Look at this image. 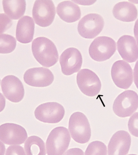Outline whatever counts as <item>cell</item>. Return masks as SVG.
Here are the masks:
<instances>
[{"label":"cell","instance_id":"6da1fadb","mask_svg":"<svg viewBox=\"0 0 138 155\" xmlns=\"http://www.w3.org/2000/svg\"><path fill=\"white\" fill-rule=\"evenodd\" d=\"M31 50L35 59L42 66L50 68L58 62L59 54L57 47L47 38H35L31 44Z\"/></svg>","mask_w":138,"mask_h":155},{"label":"cell","instance_id":"7a4b0ae2","mask_svg":"<svg viewBox=\"0 0 138 155\" xmlns=\"http://www.w3.org/2000/svg\"><path fill=\"white\" fill-rule=\"evenodd\" d=\"M68 128L71 137L80 144L88 143L91 136V130L87 116L83 113L77 111L70 116Z\"/></svg>","mask_w":138,"mask_h":155},{"label":"cell","instance_id":"3957f363","mask_svg":"<svg viewBox=\"0 0 138 155\" xmlns=\"http://www.w3.org/2000/svg\"><path fill=\"white\" fill-rule=\"evenodd\" d=\"M71 141L68 130L65 127H56L49 133L46 140L48 155H62L67 150Z\"/></svg>","mask_w":138,"mask_h":155},{"label":"cell","instance_id":"277c9868","mask_svg":"<svg viewBox=\"0 0 138 155\" xmlns=\"http://www.w3.org/2000/svg\"><path fill=\"white\" fill-rule=\"evenodd\" d=\"M114 40L106 36H99L95 38L90 45L89 54L93 60L104 61L110 59L116 51Z\"/></svg>","mask_w":138,"mask_h":155},{"label":"cell","instance_id":"5b68a950","mask_svg":"<svg viewBox=\"0 0 138 155\" xmlns=\"http://www.w3.org/2000/svg\"><path fill=\"white\" fill-rule=\"evenodd\" d=\"M138 108V95L132 90L124 91L117 96L114 101L113 110L120 117H129Z\"/></svg>","mask_w":138,"mask_h":155},{"label":"cell","instance_id":"8992f818","mask_svg":"<svg viewBox=\"0 0 138 155\" xmlns=\"http://www.w3.org/2000/svg\"><path fill=\"white\" fill-rule=\"evenodd\" d=\"M65 114L64 106L55 102H49L38 105L34 111L36 119L44 123L56 124L60 122Z\"/></svg>","mask_w":138,"mask_h":155},{"label":"cell","instance_id":"52a82bcc","mask_svg":"<svg viewBox=\"0 0 138 155\" xmlns=\"http://www.w3.org/2000/svg\"><path fill=\"white\" fill-rule=\"evenodd\" d=\"M104 18L97 13H89L80 20L77 25L79 35L84 38L93 39L97 36L104 28Z\"/></svg>","mask_w":138,"mask_h":155},{"label":"cell","instance_id":"ba28073f","mask_svg":"<svg viewBox=\"0 0 138 155\" xmlns=\"http://www.w3.org/2000/svg\"><path fill=\"white\" fill-rule=\"evenodd\" d=\"M76 81L80 90L87 96H95L101 90L100 79L94 71L89 69H83L79 71Z\"/></svg>","mask_w":138,"mask_h":155},{"label":"cell","instance_id":"9c48e42d","mask_svg":"<svg viewBox=\"0 0 138 155\" xmlns=\"http://www.w3.org/2000/svg\"><path fill=\"white\" fill-rule=\"evenodd\" d=\"M55 15V7L53 1H35L33 7L32 16L37 25L42 27L50 26L54 21Z\"/></svg>","mask_w":138,"mask_h":155},{"label":"cell","instance_id":"30bf717a","mask_svg":"<svg viewBox=\"0 0 138 155\" xmlns=\"http://www.w3.org/2000/svg\"><path fill=\"white\" fill-rule=\"evenodd\" d=\"M27 137L26 130L19 124L7 123L0 126V140L6 145H21Z\"/></svg>","mask_w":138,"mask_h":155},{"label":"cell","instance_id":"8fae6325","mask_svg":"<svg viewBox=\"0 0 138 155\" xmlns=\"http://www.w3.org/2000/svg\"><path fill=\"white\" fill-rule=\"evenodd\" d=\"M111 76L115 85L122 89H128L133 83L131 67L123 60L117 61L113 64Z\"/></svg>","mask_w":138,"mask_h":155},{"label":"cell","instance_id":"7c38bea8","mask_svg":"<svg viewBox=\"0 0 138 155\" xmlns=\"http://www.w3.org/2000/svg\"><path fill=\"white\" fill-rule=\"evenodd\" d=\"M61 71L64 75L70 76L77 72L82 64V57L80 52L76 48H67L59 58Z\"/></svg>","mask_w":138,"mask_h":155},{"label":"cell","instance_id":"4fadbf2b","mask_svg":"<svg viewBox=\"0 0 138 155\" xmlns=\"http://www.w3.org/2000/svg\"><path fill=\"white\" fill-rule=\"evenodd\" d=\"M24 80L26 84L31 87H45L52 84L54 76L51 71L47 68H34L25 71Z\"/></svg>","mask_w":138,"mask_h":155},{"label":"cell","instance_id":"5bb4252c","mask_svg":"<svg viewBox=\"0 0 138 155\" xmlns=\"http://www.w3.org/2000/svg\"><path fill=\"white\" fill-rule=\"evenodd\" d=\"M1 87L4 95L12 102H19L24 97V86L16 76L13 75L5 76L1 81Z\"/></svg>","mask_w":138,"mask_h":155},{"label":"cell","instance_id":"9a60e30c","mask_svg":"<svg viewBox=\"0 0 138 155\" xmlns=\"http://www.w3.org/2000/svg\"><path fill=\"white\" fill-rule=\"evenodd\" d=\"M131 144L128 132L119 130L113 135L108 145V155H127Z\"/></svg>","mask_w":138,"mask_h":155},{"label":"cell","instance_id":"2e32d148","mask_svg":"<svg viewBox=\"0 0 138 155\" xmlns=\"http://www.w3.org/2000/svg\"><path fill=\"white\" fill-rule=\"evenodd\" d=\"M117 46L119 53L125 61L132 63L138 59V46L133 36L128 35L121 36L117 41Z\"/></svg>","mask_w":138,"mask_h":155},{"label":"cell","instance_id":"e0dca14e","mask_svg":"<svg viewBox=\"0 0 138 155\" xmlns=\"http://www.w3.org/2000/svg\"><path fill=\"white\" fill-rule=\"evenodd\" d=\"M35 23L29 16H24L18 21L16 30V37L20 43H30L33 39Z\"/></svg>","mask_w":138,"mask_h":155},{"label":"cell","instance_id":"ac0fdd59","mask_svg":"<svg viewBox=\"0 0 138 155\" xmlns=\"http://www.w3.org/2000/svg\"><path fill=\"white\" fill-rule=\"evenodd\" d=\"M57 13L59 18L67 23L77 21L81 18L79 7L73 1H66L61 2L57 7Z\"/></svg>","mask_w":138,"mask_h":155},{"label":"cell","instance_id":"d6986e66","mask_svg":"<svg viewBox=\"0 0 138 155\" xmlns=\"http://www.w3.org/2000/svg\"><path fill=\"white\" fill-rule=\"evenodd\" d=\"M112 12L115 18L126 22L134 21L138 17L136 7L128 1H122L116 4L114 6Z\"/></svg>","mask_w":138,"mask_h":155},{"label":"cell","instance_id":"ffe728a7","mask_svg":"<svg viewBox=\"0 0 138 155\" xmlns=\"http://www.w3.org/2000/svg\"><path fill=\"white\" fill-rule=\"evenodd\" d=\"M2 3L5 13L13 20L19 19L25 13L26 5L25 1H3Z\"/></svg>","mask_w":138,"mask_h":155},{"label":"cell","instance_id":"44dd1931","mask_svg":"<svg viewBox=\"0 0 138 155\" xmlns=\"http://www.w3.org/2000/svg\"><path fill=\"white\" fill-rule=\"evenodd\" d=\"M24 149L27 155H46L44 141L36 136L29 137L24 144Z\"/></svg>","mask_w":138,"mask_h":155},{"label":"cell","instance_id":"7402d4cb","mask_svg":"<svg viewBox=\"0 0 138 155\" xmlns=\"http://www.w3.org/2000/svg\"><path fill=\"white\" fill-rule=\"evenodd\" d=\"M16 39L8 34H0V53L8 54L13 52L16 47Z\"/></svg>","mask_w":138,"mask_h":155},{"label":"cell","instance_id":"603a6c76","mask_svg":"<svg viewBox=\"0 0 138 155\" xmlns=\"http://www.w3.org/2000/svg\"><path fill=\"white\" fill-rule=\"evenodd\" d=\"M84 155H107V147L102 142L95 140L89 143Z\"/></svg>","mask_w":138,"mask_h":155},{"label":"cell","instance_id":"cb8c5ba5","mask_svg":"<svg viewBox=\"0 0 138 155\" xmlns=\"http://www.w3.org/2000/svg\"><path fill=\"white\" fill-rule=\"evenodd\" d=\"M128 126L130 134L138 138V112L132 115L128 120Z\"/></svg>","mask_w":138,"mask_h":155},{"label":"cell","instance_id":"d4e9b609","mask_svg":"<svg viewBox=\"0 0 138 155\" xmlns=\"http://www.w3.org/2000/svg\"><path fill=\"white\" fill-rule=\"evenodd\" d=\"M13 24L12 19L5 14L0 13V34L7 31Z\"/></svg>","mask_w":138,"mask_h":155},{"label":"cell","instance_id":"484cf974","mask_svg":"<svg viewBox=\"0 0 138 155\" xmlns=\"http://www.w3.org/2000/svg\"><path fill=\"white\" fill-rule=\"evenodd\" d=\"M5 155H26L22 147L12 145L7 148Z\"/></svg>","mask_w":138,"mask_h":155},{"label":"cell","instance_id":"4316f807","mask_svg":"<svg viewBox=\"0 0 138 155\" xmlns=\"http://www.w3.org/2000/svg\"><path fill=\"white\" fill-rule=\"evenodd\" d=\"M63 155H84V153L81 149L73 148L69 149Z\"/></svg>","mask_w":138,"mask_h":155},{"label":"cell","instance_id":"83f0119b","mask_svg":"<svg viewBox=\"0 0 138 155\" xmlns=\"http://www.w3.org/2000/svg\"><path fill=\"white\" fill-rule=\"evenodd\" d=\"M134 81L136 88L138 89V60L136 63L134 69Z\"/></svg>","mask_w":138,"mask_h":155},{"label":"cell","instance_id":"f1b7e54d","mask_svg":"<svg viewBox=\"0 0 138 155\" xmlns=\"http://www.w3.org/2000/svg\"><path fill=\"white\" fill-rule=\"evenodd\" d=\"M6 100L5 97L0 93V112L2 111L5 107Z\"/></svg>","mask_w":138,"mask_h":155},{"label":"cell","instance_id":"f546056e","mask_svg":"<svg viewBox=\"0 0 138 155\" xmlns=\"http://www.w3.org/2000/svg\"><path fill=\"white\" fill-rule=\"evenodd\" d=\"M134 36L136 40L137 44L138 46V19H137L134 24Z\"/></svg>","mask_w":138,"mask_h":155},{"label":"cell","instance_id":"4dcf8cb0","mask_svg":"<svg viewBox=\"0 0 138 155\" xmlns=\"http://www.w3.org/2000/svg\"><path fill=\"white\" fill-rule=\"evenodd\" d=\"M5 151V146L3 143L0 141V155H4Z\"/></svg>","mask_w":138,"mask_h":155},{"label":"cell","instance_id":"1f68e13d","mask_svg":"<svg viewBox=\"0 0 138 155\" xmlns=\"http://www.w3.org/2000/svg\"><path fill=\"white\" fill-rule=\"evenodd\" d=\"M128 155H137L135 154H128Z\"/></svg>","mask_w":138,"mask_h":155},{"label":"cell","instance_id":"d6a6232c","mask_svg":"<svg viewBox=\"0 0 138 155\" xmlns=\"http://www.w3.org/2000/svg\"><path fill=\"white\" fill-rule=\"evenodd\" d=\"M0 82H1V79H0Z\"/></svg>","mask_w":138,"mask_h":155}]
</instances>
